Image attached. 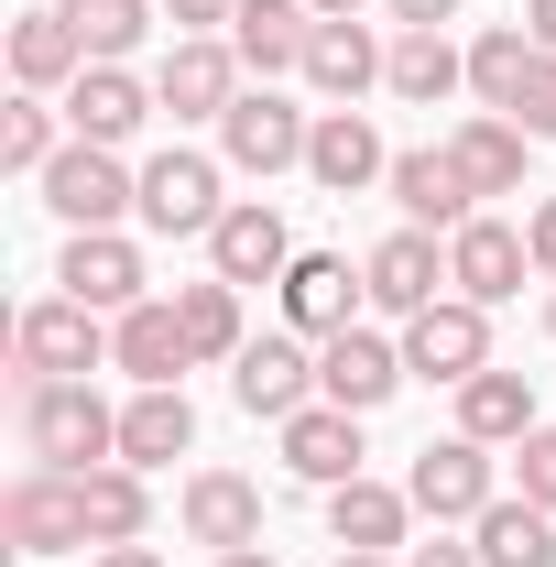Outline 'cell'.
I'll return each mask as SVG.
<instances>
[{
  "label": "cell",
  "mask_w": 556,
  "mask_h": 567,
  "mask_svg": "<svg viewBox=\"0 0 556 567\" xmlns=\"http://www.w3.org/2000/svg\"><path fill=\"white\" fill-rule=\"evenodd\" d=\"M524 121H502V110H481V121H459L447 132V153H459V175H470V197H524Z\"/></svg>",
  "instance_id": "cell-29"
},
{
  "label": "cell",
  "mask_w": 556,
  "mask_h": 567,
  "mask_svg": "<svg viewBox=\"0 0 556 567\" xmlns=\"http://www.w3.org/2000/svg\"><path fill=\"white\" fill-rule=\"evenodd\" d=\"M470 546H481V567H556V513H535L524 492H502L470 524Z\"/></svg>",
  "instance_id": "cell-30"
},
{
  "label": "cell",
  "mask_w": 556,
  "mask_h": 567,
  "mask_svg": "<svg viewBox=\"0 0 556 567\" xmlns=\"http://www.w3.org/2000/svg\"><path fill=\"white\" fill-rule=\"evenodd\" d=\"M306 11H317V22H360V0H306Z\"/></svg>",
  "instance_id": "cell-45"
},
{
  "label": "cell",
  "mask_w": 556,
  "mask_h": 567,
  "mask_svg": "<svg viewBox=\"0 0 556 567\" xmlns=\"http://www.w3.org/2000/svg\"><path fill=\"white\" fill-rule=\"evenodd\" d=\"M393 208H404V229H470L481 218V197H470V175H459V153L436 142V153H393Z\"/></svg>",
  "instance_id": "cell-14"
},
{
  "label": "cell",
  "mask_w": 556,
  "mask_h": 567,
  "mask_svg": "<svg viewBox=\"0 0 556 567\" xmlns=\"http://www.w3.org/2000/svg\"><path fill=\"white\" fill-rule=\"evenodd\" d=\"M513 492L535 502V513H556V425H535V436L513 447Z\"/></svg>",
  "instance_id": "cell-37"
},
{
  "label": "cell",
  "mask_w": 556,
  "mask_h": 567,
  "mask_svg": "<svg viewBox=\"0 0 556 567\" xmlns=\"http://www.w3.org/2000/svg\"><path fill=\"white\" fill-rule=\"evenodd\" d=\"M459 436H481V447H524V436H535V382L502 371V360L470 371V382H459Z\"/></svg>",
  "instance_id": "cell-27"
},
{
  "label": "cell",
  "mask_w": 556,
  "mask_h": 567,
  "mask_svg": "<svg viewBox=\"0 0 556 567\" xmlns=\"http://www.w3.org/2000/svg\"><path fill=\"white\" fill-rule=\"evenodd\" d=\"M55 284H66L76 306H99V317H132L142 306V251L121 240V229H76L66 262H55Z\"/></svg>",
  "instance_id": "cell-15"
},
{
  "label": "cell",
  "mask_w": 556,
  "mask_h": 567,
  "mask_svg": "<svg viewBox=\"0 0 556 567\" xmlns=\"http://www.w3.org/2000/svg\"><path fill=\"white\" fill-rule=\"evenodd\" d=\"M153 99H164L175 121H229V99H240V55H229V33H175V55L153 66Z\"/></svg>",
  "instance_id": "cell-11"
},
{
  "label": "cell",
  "mask_w": 556,
  "mask_h": 567,
  "mask_svg": "<svg viewBox=\"0 0 556 567\" xmlns=\"http://www.w3.org/2000/svg\"><path fill=\"white\" fill-rule=\"evenodd\" d=\"M218 218H229V197H218V164L208 153H153L142 164V229H164V240H208Z\"/></svg>",
  "instance_id": "cell-7"
},
{
  "label": "cell",
  "mask_w": 556,
  "mask_h": 567,
  "mask_svg": "<svg viewBox=\"0 0 556 567\" xmlns=\"http://www.w3.org/2000/svg\"><path fill=\"white\" fill-rule=\"evenodd\" d=\"M164 22L175 33H218V22H240V0H164Z\"/></svg>",
  "instance_id": "cell-39"
},
{
  "label": "cell",
  "mask_w": 556,
  "mask_h": 567,
  "mask_svg": "<svg viewBox=\"0 0 556 567\" xmlns=\"http://www.w3.org/2000/svg\"><path fill=\"white\" fill-rule=\"evenodd\" d=\"M175 317H186V350L197 360H240L251 350V328H240V284H186V295H175Z\"/></svg>",
  "instance_id": "cell-34"
},
{
  "label": "cell",
  "mask_w": 556,
  "mask_h": 567,
  "mask_svg": "<svg viewBox=\"0 0 556 567\" xmlns=\"http://www.w3.org/2000/svg\"><path fill=\"white\" fill-rule=\"evenodd\" d=\"M404 524H415V492H393V481H371V470L328 492V535H339V546H371V557H393V546H404Z\"/></svg>",
  "instance_id": "cell-28"
},
{
  "label": "cell",
  "mask_w": 556,
  "mask_h": 567,
  "mask_svg": "<svg viewBox=\"0 0 556 567\" xmlns=\"http://www.w3.org/2000/svg\"><path fill=\"white\" fill-rule=\"evenodd\" d=\"M186 447H197L186 382H142L132 404H121V458H132V470H164V458H186Z\"/></svg>",
  "instance_id": "cell-24"
},
{
  "label": "cell",
  "mask_w": 556,
  "mask_h": 567,
  "mask_svg": "<svg viewBox=\"0 0 556 567\" xmlns=\"http://www.w3.org/2000/svg\"><path fill=\"white\" fill-rule=\"evenodd\" d=\"M33 186H44V208L66 218V229H121V218H142V175L110 142H66Z\"/></svg>",
  "instance_id": "cell-3"
},
{
  "label": "cell",
  "mask_w": 556,
  "mask_h": 567,
  "mask_svg": "<svg viewBox=\"0 0 556 567\" xmlns=\"http://www.w3.org/2000/svg\"><path fill=\"white\" fill-rule=\"evenodd\" d=\"M76 22V44H87V66H121L142 33H153V0H55Z\"/></svg>",
  "instance_id": "cell-35"
},
{
  "label": "cell",
  "mask_w": 556,
  "mask_h": 567,
  "mask_svg": "<svg viewBox=\"0 0 556 567\" xmlns=\"http://www.w3.org/2000/svg\"><path fill=\"white\" fill-rule=\"evenodd\" d=\"M382 87H393V99H415V110H436V99H459V87H470V55H459L447 33H393Z\"/></svg>",
  "instance_id": "cell-33"
},
{
  "label": "cell",
  "mask_w": 556,
  "mask_h": 567,
  "mask_svg": "<svg viewBox=\"0 0 556 567\" xmlns=\"http://www.w3.org/2000/svg\"><path fill=\"white\" fill-rule=\"evenodd\" d=\"M76 502H87V546H142V524H153V492H142L132 458L87 470V481H76Z\"/></svg>",
  "instance_id": "cell-32"
},
{
  "label": "cell",
  "mask_w": 556,
  "mask_h": 567,
  "mask_svg": "<svg viewBox=\"0 0 556 567\" xmlns=\"http://www.w3.org/2000/svg\"><path fill=\"white\" fill-rule=\"evenodd\" d=\"M535 142H556V55H535V76H524V110H513Z\"/></svg>",
  "instance_id": "cell-38"
},
{
  "label": "cell",
  "mask_w": 556,
  "mask_h": 567,
  "mask_svg": "<svg viewBox=\"0 0 556 567\" xmlns=\"http://www.w3.org/2000/svg\"><path fill=\"white\" fill-rule=\"evenodd\" d=\"M306 142H317V121H306L295 99H274V87H240L229 121H218V153H229L240 175H295Z\"/></svg>",
  "instance_id": "cell-8"
},
{
  "label": "cell",
  "mask_w": 556,
  "mask_h": 567,
  "mask_svg": "<svg viewBox=\"0 0 556 567\" xmlns=\"http://www.w3.org/2000/svg\"><path fill=\"white\" fill-rule=\"evenodd\" d=\"M524 251H535V274H556V197H535V218H524Z\"/></svg>",
  "instance_id": "cell-41"
},
{
  "label": "cell",
  "mask_w": 556,
  "mask_h": 567,
  "mask_svg": "<svg viewBox=\"0 0 556 567\" xmlns=\"http://www.w3.org/2000/svg\"><path fill=\"white\" fill-rule=\"evenodd\" d=\"M404 567H481V546H447V535H436V546H415Z\"/></svg>",
  "instance_id": "cell-42"
},
{
  "label": "cell",
  "mask_w": 556,
  "mask_h": 567,
  "mask_svg": "<svg viewBox=\"0 0 556 567\" xmlns=\"http://www.w3.org/2000/svg\"><path fill=\"white\" fill-rule=\"evenodd\" d=\"M328 567H393V557H371V546H339V557H328Z\"/></svg>",
  "instance_id": "cell-47"
},
{
  "label": "cell",
  "mask_w": 556,
  "mask_h": 567,
  "mask_svg": "<svg viewBox=\"0 0 556 567\" xmlns=\"http://www.w3.org/2000/svg\"><path fill=\"white\" fill-rule=\"evenodd\" d=\"M11 371H22V393H33V382H87V371H110V317L76 306V295L22 306V317H11Z\"/></svg>",
  "instance_id": "cell-2"
},
{
  "label": "cell",
  "mask_w": 556,
  "mask_h": 567,
  "mask_svg": "<svg viewBox=\"0 0 556 567\" xmlns=\"http://www.w3.org/2000/svg\"><path fill=\"white\" fill-rule=\"evenodd\" d=\"M11 76H22V99H55V87L87 76V44H76L66 11H22L11 22Z\"/></svg>",
  "instance_id": "cell-26"
},
{
  "label": "cell",
  "mask_w": 556,
  "mask_h": 567,
  "mask_svg": "<svg viewBox=\"0 0 556 567\" xmlns=\"http://www.w3.org/2000/svg\"><path fill=\"white\" fill-rule=\"evenodd\" d=\"M186 546H218V557L262 546V492H251L240 470H197V481H186Z\"/></svg>",
  "instance_id": "cell-22"
},
{
  "label": "cell",
  "mask_w": 556,
  "mask_h": 567,
  "mask_svg": "<svg viewBox=\"0 0 556 567\" xmlns=\"http://www.w3.org/2000/svg\"><path fill=\"white\" fill-rule=\"evenodd\" d=\"M153 110H164V99H153L132 66H87V76L66 87V132H76V142H110V153H121Z\"/></svg>",
  "instance_id": "cell-20"
},
{
  "label": "cell",
  "mask_w": 556,
  "mask_h": 567,
  "mask_svg": "<svg viewBox=\"0 0 556 567\" xmlns=\"http://www.w3.org/2000/svg\"><path fill=\"white\" fill-rule=\"evenodd\" d=\"M360 295H371V284L349 274L339 251H295V274H284V317H295V339H339Z\"/></svg>",
  "instance_id": "cell-23"
},
{
  "label": "cell",
  "mask_w": 556,
  "mask_h": 567,
  "mask_svg": "<svg viewBox=\"0 0 556 567\" xmlns=\"http://www.w3.org/2000/svg\"><path fill=\"white\" fill-rule=\"evenodd\" d=\"M404 492H415L425 524H481L491 502H502V481H491V447H481V436H425L415 470H404Z\"/></svg>",
  "instance_id": "cell-5"
},
{
  "label": "cell",
  "mask_w": 556,
  "mask_h": 567,
  "mask_svg": "<svg viewBox=\"0 0 556 567\" xmlns=\"http://www.w3.org/2000/svg\"><path fill=\"white\" fill-rule=\"evenodd\" d=\"M208 274L218 284H284L295 274V229L274 197H229V218L208 229Z\"/></svg>",
  "instance_id": "cell-10"
},
{
  "label": "cell",
  "mask_w": 556,
  "mask_h": 567,
  "mask_svg": "<svg viewBox=\"0 0 556 567\" xmlns=\"http://www.w3.org/2000/svg\"><path fill=\"white\" fill-rule=\"evenodd\" d=\"M524 33H535V44L556 55V0H524Z\"/></svg>",
  "instance_id": "cell-43"
},
{
  "label": "cell",
  "mask_w": 556,
  "mask_h": 567,
  "mask_svg": "<svg viewBox=\"0 0 556 567\" xmlns=\"http://www.w3.org/2000/svg\"><path fill=\"white\" fill-rule=\"evenodd\" d=\"M306 44H317L306 0H240V22H229V55L251 76H306Z\"/></svg>",
  "instance_id": "cell-21"
},
{
  "label": "cell",
  "mask_w": 556,
  "mask_h": 567,
  "mask_svg": "<svg viewBox=\"0 0 556 567\" xmlns=\"http://www.w3.org/2000/svg\"><path fill=\"white\" fill-rule=\"evenodd\" d=\"M0 546H11V557H99V546H87V502H76L66 470H22V481L0 492Z\"/></svg>",
  "instance_id": "cell-4"
},
{
  "label": "cell",
  "mask_w": 556,
  "mask_h": 567,
  "mask_svg": "<svg viewBox=\"0 0 556 567\" xmlns=\"http://www.w3.org/2000/svg\"><path fill=\"white\" fill-rule=\"evenodd\" d=\"M415 371H404V339H382V328H339V339H317V393L349 404V415H371V404H393Z\"/></svg>",
  "instance_id": "cell-9"
},
{
  "label": "cell",
  "mask_w": 556,
  "mask_h": 567,
  "mask_svg": "<svg viewBox=\"0 0 556 567\" xmlns=\"http://www.w3.org/2000/svg\"><path fill=\"white\" fill-rule=\"evenodd\" d=\"M535 55H546V44H535L524 22H491L481 44H470V99L513 121V110H524V76H535Z\"/></svg>",
  "instance_id": "cell-31"
},
{
  "label": "cell",
  "mask_w": 556,
  "mask_h": 567,
  "mask_svg": "<svg viewBox=\"0 0 556 567\" xmlns=\"http://www.w3.org/2000/svg\"><path fill=\"white\" fill-rule=\"evenodd\" d=\"M546 339H556V295H546Z\"/></svg>",
  "instance_id": "cell-48"
},
{
  "label": "cell",
  "mask_w": 556,
  "mask_h": 567,
  "mask_svg": "<svg viewBox=\"0 0 556 567\" xmlns=\"http://www.w3.org/2000/svg\"><path fill=\"white\" fill-rule=\"evenodd\" d=\"M66 142H76V132H66V110H55V99H11V110H0V164H11V175H44Z\"/></svg>",
  "instance_id": "cell-36"
},
{
  "label": "cell",
  "mask_w": 556,
  "mask_h": 567,
  "mask_svg": "<svg viewBox=\"0 0 556 567\" xmlns=\"http://www.w3.org/2000/svg\"><path fill=\"white\" fill-rule=\"evenodd\" d=\"M87 567H164V557H153V546H99Z\"/></svg>",
  "instance_id": "cell-44"
},
{
  "label": "cell",
  "mask_w": 556,
  "mask_h": 567,
  "mask_svg": "<svg viewBox=\"0 0 556 567\" xmlns=\"http://www.w3.org/2000/svg\"><path fill=\"white\" fill-rule=\"evenodd\" d=\"M110 371H132V382H186V371H197L186 317H175L164 295H142L132 317H110Z\"/></svg>",
  "instance_id": "cell-18"
},
{
  "label": "cell",
  "mask_w": 556,
  "mask_h": 567,
  "mask_svg": "<svg viewBox=\"0 0 556 567\" xmlns=\"http://www.w3.org/2000/svg\"><path fill=\"white\" fill-rule=\"evenodd\" d=\"M229 393H240V415H306L317 404V350L306 339H251V350L229 360Z\"/></svg>",
  "instance_id": "cell-13"
},
{
  "label": "cell",
  "mask_w": 556,
  "mask_h": 567,
  "mask_svg": "<svg viewBox=\"0 0 556 567\" xmlns=\"http://www.w3.org/2000/svg\"><path fill=\"white\" fill-rule=\"evenodd\" d=\"M404 371L415 382H470V371H491V306H470V295H436L425 317H404Z\"/></svg>",
  "instance_id": "cell-6"
},
{
  "label": "cell",
  "mask_w": 556,
  "mask_h": 567,
  "mask_svg": "<svg viewBox=\"0 0 556 567\" xmlns=\"http://www.w3.org/2000/svg\"><path fill=\"white\" fill-rule=\"evenodd\" d=\"M382 66H393V44H371V22H317V44H306V87L328 110H349L360 87H382Z\"/></svg>",
  "instance_id": "cell-25"
},
{
  "label": "cell",
  "mask_w": 556,
  "mask_h": 567,
  "mask_svg": "<svg viewBox=\"0 0 556 567\" xmlns=\"http://www.w3.org/2000/svg\"><path fill=\"white\" fill-rule=\"evenodd\" d=\"M382 11H393L404 33H447V22H459V0H382Z\"/></svg>",
  "instance_id": "cell-40"
},
{
  "label": "cell",
  "mask_w": 556,
  "mask_h": 567,
  "mask_svg": "<svg viewBox=\"0 0 556 567\" xmlns=\"http://www.w3.org/2000/svg\"><path fill=\"white\" fill-rule=\"evenodd\" d=\"M306 175H317L328 197H360V186H382V175H393V153H382V132H371V110H317Z\"/></svg>",
  "instance_id": "cell-16"
},
{
  "label": "cell",
  "mask_w": 556,
  "mask_h": 567,
  "mask_svg": "<svg viewBox=\"0 0 556 567\" xmlns=\"http://www.w3.org/2000/svg\"><path fill=\"white\" fill-rule=\"evenodd\" d=\"M22 447H33V470L87 481V470L121 458V415H110L87 382H33V393H22Z\"/></svg>",
  "instance_id": "cell-1"
},
{
  "label": "cell",
  "mask_w": 556,
  "mask_h": 567,
  "mask_svg": "<svg viewBox=\"0 0 556 567\" xmlns=\"http://www.w3.org/2000/svg\"><path fill=\"white\" fill-rule=\"evenodd\" d=\"M218 567H284V557H274V546H240V557H218Z\"/></svg>",
  "instance_id": "cell-46"
},
{
  "label": "cell",
  "mask_w": 556,
  "mask_h": 567,
  "mask_svg": "<svg viewBox=\"0 0 556 567\" xmlns=\"http://www.w3.org/2000/svg\"><path fill=\"white\" fill-rule=\"evenodd\" d=\"M535 274V251H524V229H502V218H470V229H447V284L470 295V306H513Z\"/></svg>",
  "instance_id": "cell-12"
},
{
  "label": "cell",
  "mask_w": 556,
  "mask_h": 567,
  "mask_svg": "<svg viewBox=\"0 0 556 567\" xmlns=\"http://www.w3.org/2000/svg\"><path fill=\"white\" fill-rule=\"evenodd\" d=\"M360 284H371V306H382V317H425V306H436V284H447L436 229H393V240L360 262Z\"/></svg>",
  "instance_id": "cell-19"
},
{
  "label": "cell",
  "mask_w": 556,
  "mask_h": 567,
  "mask_svg": "<svg viewBox=\"0 0 556 567\" xmlns=\"http://www.w3.org/2000/svg\"><path fill=\"white\" fill-rule=\"evenodd\" d=\"M284 470L295 481H317V492H339V481H360V415L349 404H306V415H284Z\"/></svg>",
  "instance_id": "cell-17"
}]
</instances>
